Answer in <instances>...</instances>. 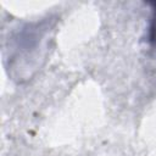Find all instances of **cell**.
I'll return each instance as SVG.
<instances>
[{"label":"cell","instance_id":"1","mask_svg":"<svg viewBox=\"0 0 156 156\" xmlns=\"http://www.w3.org/2000/svg\"><path fill=\"white\" fill-rule=\"evenodd\" d=\"M151 41L154 46L156 48V11H155V16L152 20V26H151Z\"/></svg>","mask_w":156,"mask_h":156}]
</instances>
